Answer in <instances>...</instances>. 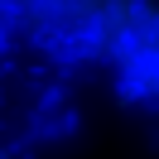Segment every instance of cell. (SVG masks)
Wrapping results in <instances>:
<instances>
[{"mask_svg": "<svg viewBox=\"0 0 159 159\" xmlns=\"http://www.w3.org/2000/svg\"><path fill=\"white\" fill-rule=\"evenodd\" d=\"M0 24L39 48L135 82L159 58V0H0Z\"/></svg>", "mask_w": 159, "mask_h": 159, "instance_id": "cell-1", "label": "cell"}]
</instances>
